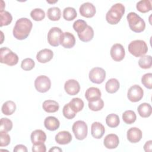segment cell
Returning <instances> with one entry per match:
<instances>
[{
    "mask_svg": "<svg viewBox=\"0 0 152 152\" xmlns=\"http://www.w3.org/2000/svg\"><path fill=\"white\" fill-rule=\"evenodd\" d=\"M53 56V52L49 49L40 50L36 55V59L40 63H46L50 61Z\"/></svg>",
    "mask_w": 152,
    "mask_h": 152,
    "instance_id": "obj_18",
    "label": "cell"
},
{
    "mask_svg": "<svg viewBox=\"0 0 152 152\" xmlns=\"http://www.w3.org/2000/svg\"><path fill=\"white\" fill-rule=\"evenodd\" d=\"M35 66V62L31 58H26L23 59L21 64V68L24 71H30Z\"/></svg>",
    "mask_w": 152,
    "mask_h": 152,
    "instance_id": "obj_40",
    "label": "cell"
},
{
    "mask_svg": "<svg viewBox=\"0 0 152 152\" xmlns=\"http://www.w3.org/2000/svg\"><path fill=\"white\" fill-rule=\"evenodd\" d=\"M47 15L50 20L58 21L61 16V10L56 7L49 8L47 11Z\"/></svg>",
    "mask_w": 152,
    "mask_h": 152,
    "instance_id": "obj_29",
    "label": "cell"
},
{
    "mask_svg": "<svg viewBox=\"0 0 152 152\" xmlns=\"http://www.w3.org/2000/svg\"><path fill=\"white\" fill-rule=\"evenodd\" d=\"M0 17H1V24H0L1 27L10 24L12 20V17L11 14L7 11H0Z\"/></svg>",
    "mask_w": 152,
    "mask_h": 152,
    "instance_id": "obj_36",
    "label": "cell"
},
{
    "mask_svg": "<svg viewBox=\"0 0 152 152\" xmlns=\"http://www.w3.org/2000/svg\"><path fill=\"white\" fill-rule=\"evenodd\" d=\"M44 125L47 129L53 131L59 128L60 122L56 118L50 116L46 118L44 121Z\"/></svg>",
    "mask_w": 152,
    "mask_h": 152,
    "instance_id": "obj_21",
    "label": "cell"
},
{
    "mask_svg": "<svg viewBox=\"0 0 152 152\" xmlns=\"http://www.w3.org/2000/svg\"><path fill=\"white\" fill-rule=\"evenodd\" d=\"M80 14L86 18H91L96 14V8L90 2H85L81 5L80 9Z\"/></svg>",
    "mask_w": 152,
    "mask_h": 152,
    "instance_id": "obj_14",
    "label": "cell"
},
{
    "mask_svg": "<svg viewBox=\"0 0 152 152\" xmlns=\"http://www.w3.org/2000/svg\"><path fill=\"white\" fill-rule=\"evenodd\" d=\"M69 104L71 109L75 113L81 111L84 107V102L78 97L73 98L69 102Z\"/></svg>",
    "mask_w": 152,
    "mask_h": 152,
    "instance_id": "obj_30",
    "label": "cell"
},
{
    "mask_svg": "<svg viewBox=\"0 0 152 152\" xmlns=\"http://www.w3.org/2000/svg\"><path fill=\"white\" fill-rule=\"evenodd\" d=\"M46 140V135L41 129H36L31 132V141L33 144H40L44 143Z\"/></svg>",
    "mask_w": 152,
    "mask_h": 152,
    "instance_id": "obj_19",
    "label": "cell"
},
{
    "mask_svg": "<svg viewBox=\"0 0 152 152\" xmlns=\"http://www.w3.org/2000/svg\"><path fill=\"white\" fill-rule=\"evenodd\" d=\"M33 27V23L27 18H21L17 20L13 28V36L18 40H24L26 39Z\"/></svg>",
    "mask_w": 152,
    "mask_h": 152,
    "instance_id": "obj_1",
    "label": "cell"
},
{
    "mask_svg": "<svg viewBox=\"0 0 152 152\" xmlns=\"http://www.w3.org/2000/svg\"><path fill=\"white\" fill-rule=\"evenodd\" d=\"M72 129L75 138L78 140H84L87 135V125L83 121L75 122L72 126Z\"/></svg>",
    "mask_w": 152,
    "mask_h": 152,
    "instance_id": "obj_6",
    "label": "cell"
},
{
    "mask_svg": "<svg viewBox=\"0 0 152 152\" xmlns=\"http://www.w3.org/2000/svg\"><path fill=\"white\" fill-rule=\"evenodd\" d=\"M119 143V140L117 135L110 134L107 135L104 138L103 144L106 148L108 149L116 148Z\"/></svg>",
    "mask_w": 152,
    "mask_h": 152,
    "instance_id": "obj_15",
    "label": "cell"
},
{
    "mask_svg": "<svg viewBox=\"0 0 152 152\" xmlns=\"http://www.w3.org/2000/svg\"><path fill=\"white\" fill-rule=\"evenodd\" d=\"M77 34L80 40L84 42H88L91 40L93 38L94 31L93 28L88 25L83 32L78 33Z\"/></svg>",
    "mask_w": 152,
    "mask_h": 152,
    "instance_id": "obj_24",
    "label": "cell"
},
{
    "mask_svg": "<svg viewBox=\"0 0 152 152\" xmlns=\"http://www.w3.org/2000/svg\"><path fill=\"white\" fill-rule=\"evenodd\" d=\"M105 132L104 126L99 122H94L91 126V134L96 139L101 138Z\"/></svg>",
    "mask_w": 152,
    "mask_h": 152,
    "instance_id": "obj_17",
    "label": "cell"
},
{
    "mask_svg": "<svg viewBox=\"0 0 152 152\" xmlns=\"http://www.w3.org/2000/svg\"><path fill=\"white\" fill-rule=\"evenodd\" d=\"M136 8L138 11L145 13L151 10V1L150 0H141L137 2Z\"/></svg>",
    "mask_w": 152,
    "mask_h": 152,
    "instance_id": "obj_28",
    "label": "cell"
},
{
    "mask_svg": "<svg viewBox=\"0 0 152 152\" xmlns=\"http://www.w3.org/2000/svg\"><path fill=\"white\" fill-rule=\"evenodd\" d=\"M12 128V122L8 118H2L1 119L0 131L8 132Z\"/></svg>",
    "mask_w": 152,
    "mask_h": 152,
    "instance_id": "obj_38",
    "label": "cell"
},
{
    "mask_svg": "<svg viewBox=\"0 0 152 152\" xmlns=\"http://www.w3.org/2000/svg\"><path fill=\"white\" fill-rule=\"evenodd\" d=\"M119 118L116 114L111 113L108 115L106 118V123L110 128L117 127L119 125Z\"/></svg>",
    "mask_w": 152,
    "mask_h": 152,
    "instance_id": "obj_31",
    "label": "cell"
},
{
    "mask_svg": "<svg viewBox=\"0 0 152 152\" xmlns=\"http://www.w3.org/2000/svg\"><path fill=\"white\" fill-rule=\"evenodd\" d=\"M152 58L150 55L142 56L138 61V65L142 69H148L151 66Z\"/></svg>",
    "mask_w": 152,
    "mask_h": 152,
    "instance_id": "obj_34",
    "label": "cell"
},
{
    "mask_svg": "<svg viewBox=\"0 0 152 152\" xmlns=\"http://www.w3.org/2000/svg\"><path fill=\"white\" fill-rule=\"evenodd\" d=\"M34 87L37 91L46 93L50 88V80L46 75L38 76L34 81Z\"/></svg>",
    "mask_w": 152,
    "mask_h": 152,
    "instance_id": "obj_7",
    "label": "cell"
},
{
    "mask_svg": "<svg viewBox=\"0 0 152 152\" xmlns=\"http://www.w3.org/2000/svg\"><path fill=\"white\" fill-rule=\"evenodd\" d=\"M30 16L35 21H42L45 17V13L41 8H35L31 11Z\"/></svg>",
    "mask_w": 152,
    "mask_h": 152,
    "instance_id": "obj_37",
    "label": "cell"
},
{
    "mask_svg": "<svg viewBox=\"0 0 152 152\" xmlns=\"http://www.w3.org/2000/svg\"><path fill=\"white\" fill-rule=\"evenodd\" d=\"M77 16V11L72 7H66L63 11V17L65 20L72 21Z\"/></svg>",
    "mask_w": 152,
    "mask_h": 152,
    "instance_id": "obj_33",
    "label": "cell"
},
{
    "mask_svg": "<svg viewBox=\"0 0 152 152\" xmlns=\"http://www.w3.org/2000/svg\"><path fill=\"white\" fill-rule=\"evenodd\" d=\"M142 84L147 88H152V74L147 73L142 75L141 78Z\"/></svg>",
    "mask_w": 152,
    "mask_h": 152,
    "instance_id": "obj_42",
    "label": "cell"
},
{
    "mask_svg": "<svg viewBox=\"0 0 152 152\" xmlns=\"http://www.w3.org/2000/svg\"><path fill=\"white\" fill-rule=\"evenodd\" d=\"M90 80L96 84L102 83L106 78V71L100 67H94L91 69L88 74Z\"/></svg>",
    "mask_w": 152,
    "mask_h": 152,
    "instance_id": "obj_8",
    "label": "cell"
},
{
    "mask_svg": "<svg viewBox=\"0 0 152 152\" xmlns=\"http://www.w3.org/2000/svg\"><path fill=\"white\" fill-rule=\"evenodd\" d=\"M110 53L112 58L115 61H121L125 57V51L121 44L116 43L112 46Z\"/></svg>",
    "mask_w": 152,
    "mask_h": 152,
    "instance_id": "obj_11",
    "label": "cell"
},
{
    "mask_svg": "<svg viewBox=\"0 0 152 152\" xmlns=\"http://www.w3.org/2000/svg\"><path fill=\"white\" fill-rule=\"evenodd\" d=\"M137 110L140 116L142 118H148L152 113V107L149 103H142L138 106Z\"/></svg>",
    "mask_w": 152,
    "mask_h": 152,
    "instance_id": "obj_25",
    "label": "cell"
},
{
    "mask_svg": "<svg viewBox=\"0 0 152 152\" xmlns=\"http://www.w3.org/2000/svg\"><path fill=\"white\" fill-rule=\"evenodd\" d=\"M56 142L61 145H65L69 143L72 140V135L69 132L62 131L59 132L55 136Z\"/></svg>",
    "mask_w": 152,
    "mask_h": 152,
    "instance_id": "obj_20",
    "label": "cell"
},
{
    "mask_svg": "<svg viewBox=\"0 0 152 152\" xmlns=\"http://www.w3.org/2000/svg\"><path fill=\"white\" fill-rule=\"evenodd\" d=\"M119 81L116 78H110L106 83L105 88L107 93L112 94L116 93L119 88Z\"/></svg>",
    "mask_w": 152,
    "mask_h": 152,
    "instance_id": "obj_26",
    "label": "cell"
},
{
    "mask_svg": "<svg viewBox=\"0 0 152 152\" xmlns=\"http://www.w3.org/2000/svg\"><path fill=\"white\" fill-rule=\"evenodd\" d=\"M14 152H18V151H23V152H27V147L22 144H18L17 145L13 150Z\"/></svg>",
    "mask_w": 152,
    "mask_h": 152,
    "instance_id": "obj_45",
    "label": "cell"
},
{
    "mask_svg": "<svg viewBox=\"0 0 152 152\" xmlns=\"http://www.w3.org/2000/svg\"><path fill=\"white\" fill-rule=\"evenodd\" d=\"M46 151V145L44 143L34 145L32 147V151L33 152H45Z\"/></svg>",
    "mask_w": 152,
    "mask_h": 152,
    "instance_id": "obj_44",
    "label": "cell"
},
{
    "mask_svg": "<svg viewBox=\"0 0 152 152\" xmlns=\"http://www.w3.org/2000/svg\"><path fill=\"white\" fill-rule=\"evenodd\" d=\"M62 113H63L64 117L68 119H73L75 116L76 113H77L71 109V108L69 106V103L66 104L64 106L63 110H62Z\"/></svg>",
    "mask_w": 152,
    "mask_h": 152,
    "instance_id": "obj_41",
    "label": "cell"
},
{
    "mask_svg": "<svg viewBox=\"0 0 152 152\" xmlns=\"http://www.w3.org/2000/svg\"><path fill=\"white\" fill-rule=\"evenodd\" d=\"M49 151H62V149L59 148L58 147H53L52 148H50L49 150Z\"/></svg>",
    "mask_w": 152,
    "mask_h": 152,
    "instance_id": "obj_47",
    "label": "cell"
},
{
    "mask_svg": "<svg viewBox=\"0 0 152 152\" xmlns=\"http://www.w3.org/2000/svg\"><path fill=\"white\" fill-rule=\"evenodd\" d=\"M137 119V116L135 113L131 110H126L122 114V119L125 123L126 124H133Z\"/></svg>",
    "mask_w": 152,
    "mask_h": 152,
    "instance_id": "obj_32",
    "label": "cell"
},
{
    "mask_svg": "<svg viewBox=\"0 0 152 152\" xmlns=\"http://www.w3.org/2000/svg\"><path fill=\"white\" fill-rule=\"evenodd\" d=\"M63 33L62 30L57 27L51 28L48 34V43L52 46L56 47L60 44V39Z\"/></svg>",
    "mask_w": 152,
    "mask_h": 152,
    "instance_id": "obj_9",
    "label": "cell"
},
{
    "mask_svg": "<svg viewBox=\"0 0 152 152\" xmlns=\"http://www.w3.org/2000/svg\"><path fill=\"white\" fill-rule=\"evenodd\" d=\"M128 48L129 52L135 57L144 56L148 51L147 45L142 40H135L131 42Z\"/></svg>",
    "mask_w": 152,
    "mask_h": 152,
    "instance_id": "obj_4",
    "label": "cell"
},
{
    "mask_svg": "<svg viewBox=\"0 0 152 152\" xmlns=\"http://www.w3.org/2000/svg\"><path fill=\"white\" fill-rule=\"evenodd\" d=\"M87 26V23L83 20H77L73 23V28L77 34L83 32Z\"/></svg>",
    "mask_w": 152,
    "mask_h": 152,
    "instance_id": "obj_39",
    "label": "cell"
},
{
    "mask_svg": "<svg viewBox=\"0 0 152 152\" xmlns=\"http://www.w3.org/2000/svg\"><path fill=\"white\" fill-rule=\"evenodd\" d=\"M43 110L48 113H54L58 110L59 108V104L57 102L52 100H45L42 104Z\"/></svg>",
    "mask_w": 152,
    "mask_h": 152,
    "instance_id": "obj_23",
    "label": "cell"
},
{
    "mask_svg": "<svg viewBox=\"0 0 152 152\" xmlns=\"http://www.w3.org/2000/svg\"><path fill=\"white\" fill-rule=\"evenodd\" d=\"M125 7L121 3L113 5L106 15V20L110 24H118L125 13Z\"/></svg>",
    "mask_w": 152,
    "mask_h": 152,
    "instance_id": "obj_2",
    "label": "cell"
},
{
    "mask_svg": "<svg viewBox=\"0 0 152 152\" xmlns=\"http://www.w3.org/2000/svg\"><path fill=\"white\" fill-rule=\"evenodd\" d=\"M151 147H152V141L149 140L145 142L144 145V149L146 152H150L151 151Z\"/></svg>",
    "mask_w": 152,
    "mask_h": 152,
    "instance_id": "obj_46",
    "label": "cell"
},
{
    "mask_svg": "<svg viewBox=\"0 0 152 152\" xmlns=\"http://www.w3.org/2000/svg\"><path fill=\"white\" fill-rule=\"evenodd\" d=\"M75 44V38L74 36L69 32H64L61 34L60 39V45L64 48L70 49L74 47Z\"/></svg>",
    "mask_w": 152,
    "mask_h": 152,
    "instance_id": "obj_13",
    "label": "cell"
},
{
    "mask_svg": "<svg viewBox=\"0 0 152 152\" xmlns=\"http://www.w3.org/2000/svg\"><path fill=\"white\" fill-rule=\"evenodd\" d=\"M10 137L7 132L0 131V146H7L10 142Z\"/></svg>",
    "mask_w": 152,
    "mask_h": 152,
    "instance_id": "obj_43",
    "label": "cell"
},
{
    "mask_svg": "<svg viewBox=\"0 0 152 152\" xmlns=\"http://www.w3.org/2000/svg\"><path fill=\"white\" fill-rule=\"evenodd\" d=\"M142 131L138 128L132 127L127 131V138L132 143H136L140 141L142 138Z\"/></svg>",
    "mask_w": 152,
    "mask_h": 152,
    "instance_id": "obj_16",
    "label": "cell"
},
{
    "mask_svg": "<svg viewBox=\"0 0 152 152\" xmlns=\"http://www.w3.org/2000/svg\"><path fill=\"white\" fill-rule=\"evenodd\" d=\"M127 20L131 30L135 33L143 31L145 27L144 20L134 12H129L127 16Z\"/></svg>",
    "mask_w": 152,
    "mask_h": 152,
    "instance_id": "obj_3",
    "label": "cell"
},
{
    "mask_svg": "<svg viewBox=\"0 0 152 152\" xmlns=\"http://www.w3.org/2000/svg\"><path fill=\"white\" fill-rule=\"evenodd\" d=\"M64 89L68 94L74 96L79 93L80 90V86L77 80L70 79L65 83Z\"/></svg>",
    "mask_w": 152,
    "mask_h": 152,
    "instance_id": "obj_12",
    "label": "cell"
},
{
    "mask_svg": "<svg viewBox=\"0 0 152 152\" xmlns=\"http://www.w3.org/2000/svg\"><path fill=\"white\" fill-rule=\"evenodd\" d=\"M0 59L2 64H5L9 66L15 65L18 62V55L7 47L1 48Z\"/></svg>",
    "mask_w": 152,
    "mask_h": 152,
    "instance_id": "obj_5",
    "label": "cell"
},
{
    "mask_svg": "<svg viewBox=\"0 0 152 152\" xmlns=\"http://www.w3.org/2000/svg\"><path fill=\"white\" fill-rule=\"evenodd\" d=\"M101 91L100 90L94 87L88 88L85 93V97L88 102H90L94 100L98 99L101 97Z\"/></svg>",
    "mask_w": 152,
    "mask_h": 152,
    "instance_id": "obj_22",
    "label": "cell"
},
{
    "mask_svg": "<svg viewBox=\"0 0 152 152\" xmlns=\"http://www.w3.org/2000/svg\"><path fill=\"white\" fill-rule=\"evenodd\" d=\"M88 105L91 110L99 111L103 109L104 106V102L101 98H99L98 99L88 102Z\"/></svg>",
    "mask_w": 152,
    "mask_h": 152,
    "instance_id": "obj_35",
    "label": "cell"
},
{
    "mask_svg": "<svg viewBox=\"0 0 152 152\" xmlns=\"http://www.w3.org/2000/svg\"><path fill=\"white\" fill-rule=\"evenodd\" d=\"M144 91L142 88L138 85H134L131 86L127 93L128 99L132 102H137L140 101L143 97Z\"/></svg>",
    "mask_w": 152,
    "mask_h": 152,
    "instance_id": "obj_10",
    "label": "cell"
},
{
    "mask_svg": "<svg viewBox=\"0 0 152 152\" xmlns=\"http://www.w3.org/2000/svg\"><path fill=\"white\" fill-rule=\"evenodd\" d=\"M16 109L15 103L11 100H8L5 102L2 106V112L5 115H11Z\"/></svg>",
    "mask_w": 152,
    "mask_h": 152,
    "instance_id": "obj_27",
    "label": "cell"
}]
</instances>
